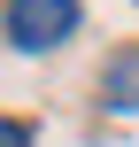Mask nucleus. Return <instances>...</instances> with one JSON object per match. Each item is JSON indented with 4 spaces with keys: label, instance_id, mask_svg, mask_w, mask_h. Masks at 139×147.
I'll return each mask as SVG.
<instances>
[{
    "label": "nucleus",
    "instance_id": "1",
    "mask_svg": "<svg viewBox=\"0 0 139 147\" xmlns=\"http://www.w3.org/2000/svg\"><path fill=\"white\" fill-rule=\"evenodd\" d=\"M77 31V0H8V39L15 47H62Z\"/></svg>",
    "mask_w": 139,
    "mask_h": 147
},
{
    "label": "nucleus",
    "instance_id": "2",
    "mask_svg": "<svg viewBox=\"0 0 139 147\" xmlns=\"http://www.w3.org/2000/svg\"><path fill=\"white\" fill-rule=\"evenodd\" d=\"M101 93H108V109H139V47H116L108 54V78H101Z\"/></svg>",
    "mask_w": 139,
    "mask_h": 147
},
{
    "label": "nucleus",
    "instance_id": "3",
    "mask_svg": "<svg viewBox=\"0 0 139 147\" xmlns=\"http://www.w3.org/2000/svg\"><path fill=\"white\" fill-rule=\"evenodd\" d=\"M0 147H31V124H15V116H0Z\"/></svg>",
    "mask_w": 139,
    "mask_h": 147
}]
</instances>
